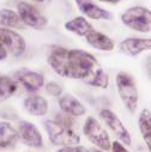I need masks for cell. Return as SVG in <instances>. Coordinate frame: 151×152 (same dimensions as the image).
Listing matches in <instances>:
<instances>
[{
	"label": "cell",
	"instance_id": "1",
	"mask_svg": "<svg viewBox=\"0 0 151 152\" xmlns=\"http://www.w3.org/2000/svg\"><path fill=\"white\" fill-rule=\"evenodd\" d=\"M48 62L53 71L61 77L82 80H85L100 67L92 54L81 49H66L62 47H56L51 52Z\"/></svg>",
	"mask_w": 151,
	"mask_h": 152
},
{
	"label": "cell",
	"instance_id": "2",
	"mask_svg": "<svg viewBox=\"0 0 151 152\" xmlns=\"http://www.w3.org/2000/svg\"><path fill=\"white\" fill-rule=\"evenodd\" d=\"M117 89L119 96L130 113H134L138 107V89L132 75L126 72H119L117 75Z\"/></svg>",
	"mask_w": 151,
	"mask_h": 152
},
{
	"label": "cell",
	"instance_id": "3",
	"mask_svg": "<svg viewBox=\"0 0 151 152\" xmlns=\"http://www.w3.org/2000/svg\"><path fill=\"white\" fill-rule=\"evenodd\" d=\"M45 128L48 133L49 140L54 145H64L71 146L76 145L81 141L79 134L73 129V126L61 125L54 121H45Z\"/></svg>",
	"mask_w": 151,
	"mask_h": 152
},
{
	"label": "cell",
	"instance_id": "4",
	"mask_svg": "<svg viewBox=\"0 0 151 152\" xmlns=\"http://www.w3.org/2000/svg\"><path fill=\"white\" fill-rule=\"evenodd\" d=\"M122 23L139 32H150L151 30V12L146 7L134 6L126 10L121 15Z\"/></svg>",
	"mask_w": 151,
	"mask_h": 152
},
{
	"label": "cell",
	"instance_id": "5",
	"mask_svg": "<svg viewBox=\"0 0 151 152\" xmlns=\"http://www.w3.org/2000/svg\"><path fill=\"white\" fill-rule=\"evenodd\" d=\"M85 137L98 148L102 151H108L110 150V140L107 131L102 127V125L92 116H89L84 124L83 127Z\"/></svg>",
	"mask_w": 151,
	"mask_h": 152
},
{
	"label": "cell",
	"instance_id": "6",
	"mask_svg": "<svg viewBox=\"0 0 151 152\" xmlns=\"http://www.w3.org/2000/svg\"><path fill=\"white\" fill-rule=\"evenodd\" d=\"M17 10H18V16L23 22V24L31 26L36 30H43L47 26L46 17H43L32 5L28 3H19L17 5Z\"/></svg>",
	"mask_w": 151,
	"mask_h": 152
},
{
	"label": "cell",
	"instance_id": "7",
	"mask_svg": "<svg viewBox=\"0 0 151 152\" xmlns=\"http://www.w3.org/2000/svg\"><path fill=\"white\" fill-rule=\"evenodd\" d=\"M0 42L6 48L7 53H11L13 56L22 55L26 48L25 41L19 34L1 26H0Z\"/></svg>",
	"mask_w": 151,
	"mask_h": 152
},
{
	"label": "cell",
	"instance_id": "8",
	"mask_svg": "<svg viewBox=\"0 0 151 152\" xmlns=\"http://www.w3.org/2000/svg\"><path fill=\"white\" fill-rule=\"evenodd\" d=\"M100 116L104 121V124L109 127V129L115 134V137L119 140H121L126 145H131L132 140H131V135H130L127 128L122 125L120 119L115 115L114 113H113L111 110H109V109H103L100 113Z\"/></svg>",
	"mask_w": 151,
	"mask_h": 152
},
{
	"label": "cell",
	"instance_id": "9",
	"mask_svg": "<svg viewBox=\"0 0 151 152\" xmlns=\"http://www.w3.org/2000/svg\"><path fill=\"white\" fill-rule=\"evenodd\" d=\"M18 135L23 142L30 147H41L42 135L37 127L28 121H21L18 124Z\"/></svg>",
	"mask_w": 151,
	"mask_h": 152
},
{
	"label": "cell",
	"instance_id": "10",
	"mask_svg": "<svg viewBox=\"0 0 151 152\" xmlns=\"http://www.w3.org/2000/svg\"><path fill=\"white\" fill-rule=\"evenodd\" d=\"M16 79L28 90V91H37L43 86L45 79L43 77L34 71H29L26 68H23L18 72H16Z\"/></svg>",
	"mask_w": 151,
	"mask_h": 152
},
{
	"label": "cell",
	"instance_id": "11",
	"mask_svg": "<svg viewBox=\"0 0 151 152\" xmlns=\"http://www.w3.org/2000/svg\"><path fill=\"white\" fill-rule=\"evenodd\" d=\"M119 48L122 53H125L130 56H137L141 52L149 50L151 48V40L150 39H134V37H130V39L124 40L119 45Z\"/></svg>",
	"mask_w": 151,
	"mask_h": 152
},
{
	"label": "cell",
	"instance_id": "12",
	"mask_svg": "<svg viewBox=\"0 0 151 152\" xmlns=\"http://www.w3.org/2000/svg\"><path fill=\"white\" fill-rule=\"evenodd\" d=\"M76 4L85 16H88L91 19H111V15L107 10L94 4L92 0H76Z\"/></svg>",
	"mask_w": 151,
	"mask_h": 152
},
{
	"label": "cell",
	"instance_id": "13",
	"mask_svg": "<svg viewBox=\"0 0 151 152\" xmlns=\"http://www.w3.org/2000/svg\"><path fill=\"white\" fill-rule=\"evenodd\" d=\"M59 105L62 113L67 114L70 116H82L86 113V109L83 105V103L72 95L61 96L59 99Z\"/></svg>",
	"mask_w": 151,
	"mask_h": 152
},
{
	"label": "cell",
	"instance_id": "14",
	"mask_svg": "<svg viewBox=\"0 0 151 152\" xmlns=\"http://www.w3.org/2000/svg\"><path fill=\"white\" fill-rule=\"evenodd\" d=\"M85 39H86V42L91 47H94L98 50L110 52V50H113V48H114V42H113V40L110 37H108L107 35H104L102 32L95 31V30L86 34Z\"/></svg>",
	"mask_w": 151,
	"mask_h": 152
},
{
	"label": "cell",
	"instance_id": "15",
	"mask_svg": "<svg viewBox=\"0 0 151 152\" xmlns=\"http://www.w3.org/2000/svg\"><path fill=\"white\" fill-rule=\"evenodd\" d=\"M24 108L34 116H43L48 111V103L43 97L32 95L24 99Z\"/></svg>",
	"mask_w": 151,
	"mask_h": 152
},
{
	"label": "cell",
	"instance_id": "16",
	"mask_svg": "<svg viewBox=\"0 0 151 152\" xmlns=\"http://www.w3.org/2000/svg\"><path fill=\"white\" fill-rule=\"evenodd\" d=\"M18 139V132L9 122H0V148L15 147Z\"/></svg>",
	"mask_w": 151,
	"mask_h": 152
},
{
	"label": "cell",
	"instance_id": "17",
	"mask_svg": "<svg viewBox=\"0 0 151 152\" xmlns=\"http://www.w3.org/2000/svg\"><path fill=\"white\" fill-rule=\"evenodd\" d=\"M66 30L76 34V35H79V36H85L86 34H89L90 31L94 30L92 25L84 18V17H76L71 20H68L65 24Z\"/></svg>",
	"mask_w": 151,
	"mask_h": 152
},
{
	"label": "cell",
	"instance_id": "18",
	"mask_svg": "<svg viewBox=\"0 0 151 152\" xmlns=\"http://www.w3.org/2000/svg\"><path fill=\"white\" fill-rule=\"evenodd\" d=\"M140 133L145 140L147 148H151V113L149 109H144L138 119Z\"/></svg>",
	"mask_w": 151,
	"mask_h": 152
},
{
	"label": "cell",
	"instance_id": "19",
	"mask_svg": "<svg viewBox=\"0 0 151 152\" xmlns=\"http://www.w3.org/2000/svg\"><path fill=\"white\" fill-rule=\"evenodd\" d=\"M0 25L4 28H15V29H24V24L21 20L18 13L12 10H0Z\"/></svg>",
	"mask_w": 151,
	"mask_h": 152
},
{
	"label": "cell",
	"instance_id": "20",
	"mask_svg": "<svg viewBox=\"0 0 151 152\" xmlns=\"http://www.w3.org/2000/svg\"><path fill=\"white\" fill-rule=\"evenodd\" d=\"M17 91L16 82L9 75L0 74V103L12 97Z\"/></svg>",
	"mask_w": 151,
	"mask_h": 152
},
{
	"label": "cell",
	"instance_id": "21",
	"mask_svg": "<svg viewBox=\"0 0 151 152\" xmlns=\"http://www.w3.org/2000/svg\"><path fill=\"white\" fill-rule=\"evenodd\" d=\"M84 82L88 83L89 85L98 86V88L106 89V88H108L109 78H108V74H106L104 71H103L101 67H97Z\"/></svg>",
	"mask_w": 151,
	"mask_h": 152
},
{
	"label": "cell",
	"instance_id": "22",
	"mask_svg": "<svg viewBox=\"0 0 151 152\" xmlns=\"http://www.w3.org/2000/svg\"><path fill=\"white\" fill-rule=\"evenodd\" d=\"M46 90L49 95L54 96V97H59L61 94H62V86L55 82H49L47 85H46Z\"/></svg>",
	"mask_w": 151,
	"mask_h": 152
},
{
	"label": "cell",
	"instance_id": "23",
	"mask_svg": "<svg viewBox=\"0 0 151 152\" xmlns=\"http://www.w3.org/2000/svg\"><path fill=\"white\" fill-rule=\"evenodd\" d=\"M58 152H91L84 146H66L60 148Z\"/></svg>",
	"mask_w": 151,
	"mask_h": 152
},
{
	"label": "cell",
	"instance_id": "24",
	"mask_svg": "<svg viewBox=\"0 0 151 152\" xmlns=\"http://www.w3.org/2000/svg\"><path fill=\"white\" fill-rule=\"evenodd\" d=\"M110 148H111V151H113V152H128V151L126 150V147H125L122 144H120L119 141H114V142H111Z\"/></svg>",
	"mask_w": 151,
	"mask_h": 152
},
{
	"label": "cell",
	"instance_id": "25",
	"mask_svg": "<svg viewBox=\"0 0 151 152\" xmlns=\"http://www.w3.org/2000/svg\"><path fill=\"white\" fill-rule=\"evenodd\" d=\"M6 56H7V50H6V48L3 46V43L0 42V60L6 59Z\"/></svg>",
	"mask_w": 151,
	"mask_h": 152
},
{
	"label": "cell",
	"instance_id": "26",
	"mask_svg": "<svg viewBox=\"0 0 151 152\" xmlns=\"http://www.w3.org/2000/svg\"><path fill=\"white\" fill-rule=\"evenodd\" d=\"M100 1L108 3V4H118V3H120V1H121V0H100Z\"/></svg>",
	"mask_w": 151,
	"mask_h": 152
},
{
	"label": "cell",
	"instance_id": "27",
	"mask_svg": "<svg viewBox=\"0 0 151 152\" xmlns=\"http://www.w3.org/2000/svg\"><path fill=\"white\" fill-rule=\"evenodd\" d=\"M34 1H36V3H43L45 0H34Z\"/></svg>",
	"mask_w": 151,
	"mask_h": 152
},
{
	"label": "cell",
	"instance_id": "28",
	"mask_svg": "<svg viewBox=\"0 0 151 152\" xmlns=\"http://www.w3.org/2000/svg\"><path fill=\"white\" fill-rule=\"evenodd\" d=\"M94 152H103V151H101V150H94Z\"/></svg>",
	"mask_w": 151,
	"mask_h": 152
}]
</instances>
